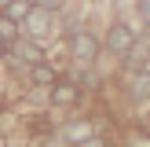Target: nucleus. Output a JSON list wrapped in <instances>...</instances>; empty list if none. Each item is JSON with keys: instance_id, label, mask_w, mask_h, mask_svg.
<instances>
[{"instance_id": "f257e3e1", "label": "nucleus", "mask_w": 150, "mask_h": 147, "mask_svg": "<svg viewBox=\"0 0 150 147\" xmlns=\"http://www.w3.org/2000/svg\"><path fill=\"white\" fill-rule=\"evenodd\" d=\"M22 29H26V41L40 44L55 33V15L51 11H40V7H29V15L22 19Z\"/></svg>"}, {"instance_id": "f03ea898", "label": "nucleus", "mask_w": 150, "mask_h": 147, "mask_svg": "<svg viewBox=\"0 0 150 147\" xmlns=\"http://www.w3.org/2000/svg\"><path fill=\"white\" fill-rule=\"evenodd\" d=\"M99 37L95 33H88V29H73L70 33V55L77 59V63H84V66H92L95 59H99Z\"/></svg>"}, {"instance_id": "7ed1b4c3", "label": "nucleus", "mask_w": 150, "mask_h": 147, "mask_svg": "<svg viewBox=\"0 0 150 147\" xmlns=\"http://www.w3.org/2000/svg\"><path fill=\"white\" fill-rule=\"evenodd\" d=\"M139 37V29L132 26V22H125V19H117L114 26L106 29V48L114 51V55H125V51L132 48V41Z\"/></svg>"}, {"instance_id": "20e7f679", "label": "nucleus", "mask_w": 150, "mask_h": 147, "mask_svg": "<svg viewBox=\"0 0 150 147\" xmlns=\"http://www.w3.org/2000/svg\"><path fill=\"white\" fill-rule=\"evenodd\" d=\"M92 136H95V125L88 121V118H73V121H66L62 132H59V140H62L66 147H81V143H88Z\"/></svg>"}, {"instance_id": "39448f33", "label": "nucleus", "mask_w": 150, "mask_h": 147, "mask_svg": "<svg viewBox=\"0 0 150 147\" xmlns=\"http://www.w3.org/2000/svg\"><path fill=\"white\" fill-rule=\"evenodd\" d=\"M48 99H51V107L66 110V107H73V103H81V85H77V81H66V77H59L55 85L48 88Z\"/></svg>"}, {"instance_id": "423d86ee", "label": "nucleus", "mask_w": 150, "mask_h": 147, "mask_svg": "<svg viewBox=\"0 0 150 147\" xmlns=\"http://www.w3.org/2000/svg\"><path fill=\"white\" fill-rule=\"evenodd\" d=\"M146 59H150V33H139L136 41H132V48L125 51V63H128L132 70H143Z\"/></svg>"}, {"instance_id": "0eeeda50", "label": "nucleus", "mask_w": 150, "mask_h": 147, "mask_svg": "<svg viewBox=\"0 0 150 147\" xmlns=\"http://www.w3.org/2000/svg\"><path fill=\"white\" fill-rule=\"evenodd\" d=\"M125 92H128V99H136V103L150 99V70H132V77L125 81Z\"/></svg>"}, {"instance_id": "6e6552de", "label": "nucleus", "mask_w": 150, "mask_h": 147, "mask_svg": "<svg viewBox=\"0 0 150 147\" xmlns=\"http://www.w3.org/2000/svg\"><path fill=\"white\" fill-rule=\"evenodd\" d=\"M11 51H15V59H22L26 66H33V63H44V51H40V44L26 41V37H18V41L11 44Z\"/></svg>"}, {"instance_id": "1a4fd4ad", "label": "nucleus", "mask_w": 150, "mask_h": 147, "mask_svg": "<svg viewBox=\"0 0 150 147\" xmlns=\"http://www.w3.org/2000/svg\"><path fill=\"white\" fill-rule=\"evenodd\" d=\"M29 81L40 85V88H51V85L59 81V74H55V66H51V63H33V66H29Z\"/></svg>"}, {"instance_id": "9d476101", "label": "nucleus", "mask_w": 150, "mask_h": 147, "mask_svg": "<svg viewBox=\"0 0 150 147\" xmlns=\"http://www.w3.org/2000/svg\"><path fill=\"white\" fill-rule=\"evenodd\" d=\"M29 7H33L29 0H11V4H7V11H0V15H7L11 22H22V19L29 15Z\"/></svg>"}, {"instance_id": "9b49d317", "label": "nucleus", "mask_w": 150, "mask_h": 147, "mask_svg": "<svg viewBox=\"0 0 150 147\" xmlns=\"http://www.w3.org/2000/svg\"><path fill=\"white\" fill-rule=\"evenodd\" d=\"M0 41H4V44L7 41H11V44L18 41V22H11L7 15H0Z\"/></svg>"}, {"instance_id": "f8f14e48", "label": "nucleus", "mask_w": 150, "mask_h": 147, "mask_svg": "<svg viewBox=\"0 0 150 147\" xmlns=\"http://www.w3.org/2000/svg\"><path fill=\"white\" fill-rule=\"evenodd\" d=\"M33 7H40V11H51V15H55L59 7H62V0H33Z\"/></svg>"}, {"instance_id": "ddd939ff", "label": "nucleus", "mask_w": 150, "mask_h": 147, "mask_svg": "<svg viewBox=\"0 0 150 147\" xmlns=\"http://www.w3.org/2000/svg\"><path fill=\"white\" fill-rule=\"evenodd\" d=\"M40 147H66V143H62V140H59V136H48V140H44Z\"/></svg>"}, {"instance_id": "4468645a", "label": "nucleus", "mask_w": 150, "mask_h": 147, "mask_svg": "<svg viewBox=\"0 0 150 147\" xmlns=\"http://www.w3.org/2000/svg\"><path fill=\"white\" fill-rule=\"evenodd\" d=\"M139 11H143V19L150 22V0H139Z\"/></svg>"}, {"instance_id": "2eb2a0df", "label": "nucleus", "mask_w": 150, "mask_h": 147, "mask_svg": "<svg viewBox=\"0 0 150 147\" xmlns=\"http://www.w3.org/2000/svg\"><path fill=\"white\" fill-rule=\"evenodd\" d=\"M4 55H7V44H4V41H0V59H4Z\"/></svg>"}, {"instance_id": "dca6fc26", "label": "nucleus", "mask_w": 150, "mask_h": 147, "mask_svg": "<svg viewBox=\"0 0 150 147\" xmlns=\"http://www.w3.org/2000/svg\"><path fill=\"white\" fill-rule=\"evenodd\" d=\"M7 4H11V0H0V11H7Z\"/></svg>"}, {"instance_id": "f3484780", "label": "nucleus", "mask_w": 150, "mask_h": 147, "mask_svg": "<svg viewBox=\"0 0 150 147\" xmlns=\"http://www.w3.org/2000/svg\"><path fill=\"white\" fill-rule=\"evenodd\" d=\"M132 147H136V143H132ZM139 147H143V143H139Z\"/></svg>"}]
</instances>
